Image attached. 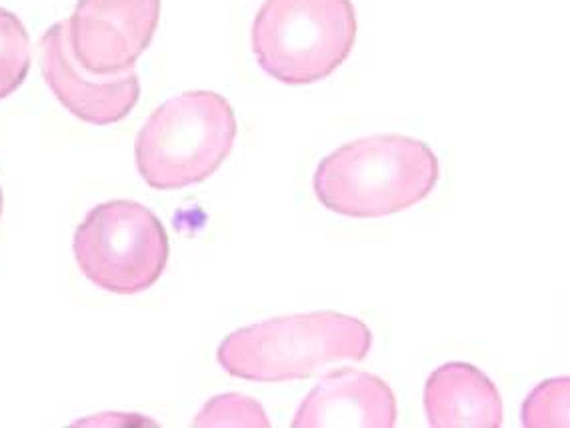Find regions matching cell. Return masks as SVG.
<instances>
[{
    "instance_id": "cell-9",
    "label": "cell",
    "mask_w": 570,
    "mask_h": 428,
    "mask_svg": "<svg viewBox=\"0 0 570 428\" xmlns=\"http://www.w3.org/2000/svg\"><path fill=\"white\" fill-rule=\"evenodd\" d=\"M424 412L434 428H501L497 385L469 362H446L424 385Z\"/></svg>"
},
{
    "instance_id": "cell-12",
    "label": "cell",
    "mask_w": 570,
    "mask_h": 428,
    "mask_svg": "<svg viewBox=\"0 0 570 428\" xmlns=\"http://www.w3.org/2000/svg\"><path fill=\"white\" fill-rule=\"evenodd\" d=\"M195 427L268 428L271 420L256 400L238 392H228L208 400L205 409L198 412Z\"/></svg>"
},
{
    "instance_id": "cell-4",
    "label": "cell",
    "mask_w": 570,
    "mask_h": 428,
    "mask_svg": "<svg viewBox=\"0 0 570 428\" xmlns=\"http://www.w3.org/2000/svg\"><path fill=\"white\" fill-rule=\"evenodd\" d=\"M356 42L351 0H265L253 25L258 67L283 85L331 77Z\"/></svg>"
},
{
    "instance_id": "cell-3",
    "label": "cell",
    "mask_w": 570,
    "mask_h": 428,
    "mask_svg": "<svg viewBox=\"0 0 570 428\" xmlns=\"http://www.w3.org/2000/svg\"><path fill=\"white\" fill-rule=\"evenodd\" d=\"M236 130L235 110L218 93L190 90L170 98L138 133V173L157 191L198 185L230 155Z\"/></svg>"
},
{
    "instance_id": "cell-10",
    "label": "cell",
    "mask_w": 570,
    "mask_h": 428,
    "mask_svg": "<svg viewBox=\"0 0 570 428\" xmlns=\"http://www.w3.org/2000/svg\"><path fill=\"white\" fill-rule=\"evenodd\" d=\"M30 37L22 20L0 9V100L19 90L29 75Z\"/></svg>"
},
{
    "instance_id": "cell-13",
    "label": "cell",
    "mask_w": 570,
    "mask_h": 428,
    "mask_svg": "<svg viewBox=\"0 0 570 428\" xmlns=\"http://www.w3.org/2000/svg\"><path fill=\"white\" fill-rule=\"evenodd\" d=\"M2 205H4V198H2V188H0V216H2Z\"/></svg>"
},
{
    "instance_id": "cell-2",
    "label": "cell",
    "mask_w": 570,
    "mask_h": 428,
    "mask_svg": "<svg viewBox=\"0 0 570 428\" xmlns=\"http://www.w3.org/2000/svg\"><path fill=\"white\" fill-rule=\"evenodd\" d=\"M373 332L363 321L335 311L288 314L230 332L218 364L235 379L286 382L311 377L336 360H364Z\"/></svg>"
},
{
    "instance_id": "cell-7",
    "label": "cell",
    "mask_w": 570,
    "mask_h": 428,
    "mask_svg": "<svg viewBox=\"0 0 570 428\" xmlns=\"http://www.w3.org/2000/svg\"><path fill=\"white\" fill-rule=\"evenodd\" d=\"M40 70L60 105L72 117L95 127H109L125 120L140 98L137 70L97 75L75 59L69 20H60L42 35Z\"/></svg>"
},
{
    "instance_id": "cell-6",
    "label": "cell",
    "mask_w": 570,
    "mask_h": 428,
    "mask_svg": "<svg viewBox=\"0 0 570 428\" xmlns=\"http://www.w3.org/2000/svg\"><path fill=\"white\" fill-rule=\"evenodd\" d=\"M160 0H79L69 19L70 49L90 72L135 69L157 32Z\"/></svg>"
},
{
    "instance_id": "cell-1",
    "label": "cell",
    "mask_w": 570,
    "mask_h": 428,
    "mask_svg": "<svg viewBox=\"0 0 570 428\" xmlns=\"http://www.w3.org/2000/svg\"><path fill=\"white\" fill-rule=\"evenodd\" d=\"M441 178L433 148L404 135H374L321 160L313 188L331 213L381 218L419 205Z\"/></svg>"
},
{
    "instance_id": "cell-11",
    "label": "cell",
    "mask_w": 570,
    "mask_h": 428,
    "mask_svg": "<svg viewBox=\"0 0 570 428\" xmlns=\"http://www.w3.org/2000/svg\"><path fill=\"white\" fill-rule=\"evenodd\" d=\"M569 395L567 377L544 380L524 400L522 425L529 428H569Z\"/></svg>"
},
{
    "instance_id": "cell-8",
    "label": "cell",
    "mask_w": 570,
    "mask_h": 428,
    "mask_svg": "<svg viewBox=\"0 0 570 428\" xmlns=\"http://www.w3.org/2000/svg\"><path fill=\"white\" fill-rule=\"evenodd\" d=\"M396 397L381 377L361 370H333L318 380L296 410L295 428H393Z\"/></svg>"
},
{
    "instance_id": "cell-5",
    "label": "cell",
    "mask_w": 570,
    "mask_h": 428,
    "mask_svg": "<svg viewBox=\"0 0 570 428\" xmlns=\"http://www.w3.org/2000/svg\"><path fill=\"white\" fill-rule=\"evenodd\" d=\"M168 234L157 214L135 201L92 208L75 233L82 274L102 291L138 294L155 286L168 263Z\"/></svg>"
}]
</instances>
